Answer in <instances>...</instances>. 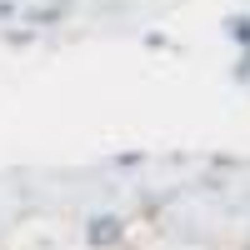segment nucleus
<instances>
[{"label": "nucleus", "instance_id": "f257e3e1", "mask_svg": "<svg viewBox=\"0 0 250 250\" xmlns=\"http://www.w3.org/2000/svg\"><path fill=\"white\" fill-rule=\"evenodd\" d=\"M130 240V220L120 210H90L80 220V245L85 250H125Z\"/></svg>", "mask_w": 250, "mask_h": 250}, {"label": "nucleus", "instance_id": "f03ea898", "mask_svg": "<svg viewBox=\"0 0 250 250\" xmlns=\"http://www.w3.org/2000/svg\"><path fill=\"white\" fill-rule=\"evenodd\" d=\"M75 0H35V5H20V25H30L35 35L45 30H60L65 20H75Z\"/></svg>", "mask_w": 250, "mask_h": 250}, {"label": "nucleus", "instance_id": "7ed1b4c3", "mask_svg": "<svg viewBox=\"0 0 250 250\" xmlns=\"http://www.w3.org/2000/svg\"><path fill=\"white\" fill-rule=\"evenodd\" d=\"M220 30H225V40H230L235 50H250V10H230L220 20Z\"/></svg>", "mask_w": 250, "mask_h": 250}, {"label": "nucleus", "instance_id": "20e7f679", "mask_svg": "<svg viewBox=\"0 0 250 250\" xmlns=\"http://www.w3.org/2000/svg\"><path fill=\"white\" fill-rule=\"evenodd\" d=\"M230 80H235V85H250V50H235V65H230Z\"/></svg>", "mask_w": 250, "mask_h": 250}, {"label": "nucleus", "instance_id": "39448f33", "mask_svg": "<svg viewBox=\"0 0 250 250\" xmlns=\"http://www.w3.org/2000/svg\"><path fill=\"white\" fill-rule=\"evenodd\" d=\"M20 20V0H0V25H15Z\"/></svg>", "mask_w": 250, "mask_h": 250}, {"label": "nucleus", "instance_id": "423d86ee", "mask_svg": "<svg viewBox=\"0 0 250 250\" xmlns=\"http://www.w3.org/2000/svg\"><path fill=\"white\" fill-rule=\"evenodd\" d=\"M110 165H115V170H135V165H145V155H140V150H130V155H115Z\"/></svg>", "mask_w": 250, "mask_h": 250}, {"label": "nucleus", "instance_id": "0eeeda50", "mask_svg": "<svg viewBox=\"0 0 250 250\" xmlns=\"http://www.w3.org/2000/svg\"><path fill=\"white\" fill-rule=\"evenodd\" d=\"M145 45H150V50H170V40H165L160 30H150V35H145Z\"/></svg>", "mask_w": 250, "mask_h": 250}]
</instances>
